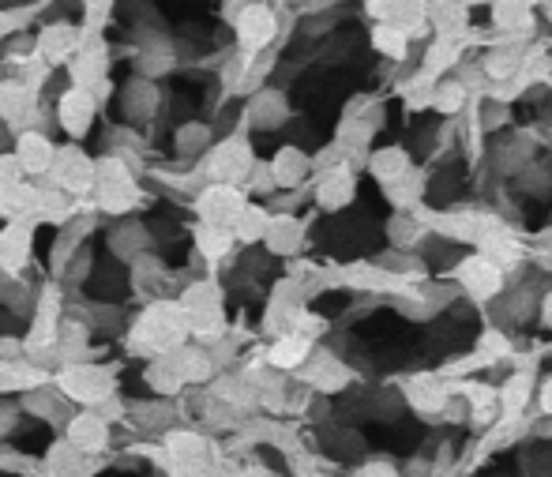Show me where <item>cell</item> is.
Returning a JSON list of instances; mask_svg holds the SVG:
<instances>
[{"mask_svg":"<svg viewBox=\"0 0 552 477\" xmlns=\"http://www.w3.org/2000/svg\"><path fill=\"white\" fill-rule=\"evenodd\" d=\"M207 143H211V132H207L203 124H184L181 132H177V147H181V154H188V158L200 154Z\"/></svg>","mask_w":552,"mask_h":477,"instance_id":"cell-10","label":"cell"},{"mask_svg":"<svg viewBox=\"0 0 552 477\" xmlns=\"http://www.w3.org/2000/svg\"><path fill=\"white\" fill-rule=\"evenodd\" d=\"M12 429H16V410L0 402V436H8Z\"/></svg>","mask_w":552,"mask_h":477,"instance_id":"cell-13","label":"cell"},{"mask_svg":"<svg viewBox=\"0 0 552 477\" xmlns=\"http://www.w3.org/2000/svg\"><path fill=\"white\" fill-rule=\"evenodd\" d=\"M109 245H113L117 256L132 260V256H143V252H147V245H151V233H147L143 222H121L117 230L109 233Z\"/></svg>","mask_w":552,"mask_h":477,"instance_id":"cell-6","label":"cell"},{"mask_svg":"<svg viewBox=\"0 0 552 477\" xmlns=\"http://www.w3.org/2000/svg\"><path fill=\"white\" fill-rule=\"evenodd\" d=\"M109 440V425L106 417L98 414H79L72 425H68V444L76 447V451H83V455H91V451H98V447Z\"/></svg>","mask_w":552,"mask_h":477,"instance_id":"cell-2","label":"cell"},{"mask_svg":"<svg viewBox=\"0 0 552 477\" xmlns=\"http://www.w3.org/2000/svg\"><path fill=\"white\" fill-rule=\"evenodd\" d=\"M27 241H31L27 226H19V222L4 226V233H0V271H19L27 263V252H31Z\"/></svg>","mask_w":552,"mask_h":477,"instance_id":"cell-5","label":"cell"},{"mask_svg":"<svg viewBox=\"0 0 552 477\" xmlns=\"http://www.w3.org/2000/svg\"><path fill=\"white\" fill-rule=\"evenodd\" d=\"M226 245H230V237H226V230H207L200 233V248L207 252V256H222L226 252Z\"/></svg>","mask_w":552,"mask_h":477,"instance_id":"cell-12","label":"cell"},{"mask_svg":"<svg viewBox=\"0 0 552 477\" xmlns=\"http://www.w3.org/2000/svg\"><path fill=\"white\" fill-rule=\"evenodd\" d=\"M173 414H169L166 402H139L136 406V425L147 432H166Z\"/></svg>","mask_w":552,"mask_h":477,"instance_id":"cell-9","label":"cell"},{"mask_svg":"<svg viewBox=\"0 0 552 477\" xmlns=\"http://www.w3.org/2000/svg\"><path fill=\"white\" fill-rule=\"evenodd\" d=\"M79 42V34L72 31V27H49L46 34H42V53L46 57H53V61H61L64 53H72Z\"/></svg>","mask_w":552,"mask_h":477,"instance_id":"cell-8","label":"cell"},{"mask_svg":"<svg viewBox=\"0 0 552 477\" xmlns=\"http://www.w3.org/2000/svg\"><path fill=\"white\" fill-rule=\"evenodd\" d=\"M308 354V342H301V339H282L275 346V365H282V369H290V365H297L301 357Z\"/></svg>","mask_w":552,"mask_h":477,"instance_id":"cell-11","label":"cell"},{"mask_svg":"<svg viewBox=\"0 0 552 477\" xmlns=\"http://www.w3.org/2000/svg\"><path fill=\"white\" fill-rule=\"evenodd\" d=\"M16 162L23 166V173H46L49 166H53V147H49V139L42 136V132H23Z\"/></svg>","mask_w":552,"mask_h":477,"instance_id":"cell-4","label":"cell"},{"mask_svg":"<svg viewBox=\"0 0 552 477\" xmlns=\"http://www.w3.org/2000/svg\"><path fill=\"white\" fill-rule=\"evenodd\" d=\"M94 121V94L91 91H72L61 98V124L72 132V136H83L87 132V124Z\"/></svg>","mask_w":552,"mask_h":477,"instance_id":"cell-3","label":"cell"},{"mask_svg":"<svg viewBox=\"0 0 552 477\" xmlns=\"http://www.w3.org/2000/svg\"><path fill=\"white\" fill-rule=\"evenodd\" d=\"M121 98H124V117L128 121H147L154 109H158V91H154L151 83H143V79L128 83Z\"/></svg>","mask_w":552,"mask_h":477,"instance_id":"cell-7","label":"cell"},{"mask_svg":"<svg viewBox=\"0 0 552 477\" xmlns=\"http://www.w3.org/2000/svg\"><path fill=\"white\" fill-rule=\"evenodd\" d=\"M61 387L79 402H102L109 399V376L102 369H91V365H76V369L64 372Z\"/></svg>","mask_w":552,"mask_h":477,"instance_id":"cell-1","label":"cell"}]
</instances>
